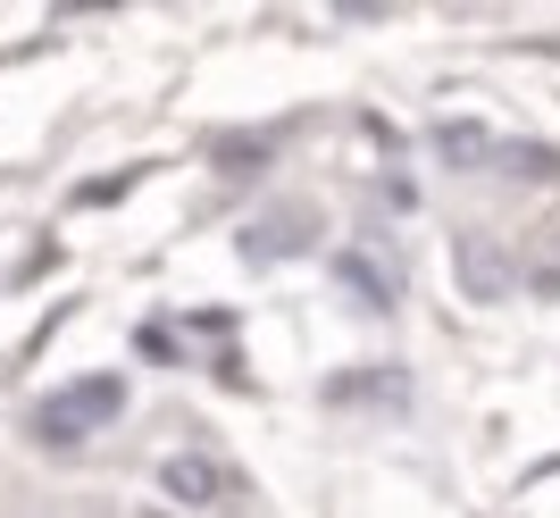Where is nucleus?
<instances>
[{
  "instance_id": "f257e3e1",
  "label": "nucleus",
  "mask_w": 560,
  "mask_h": 518,
  "mask_svg": "<svg viewBox=\"0 0 560 518\" xmlns=\"http://www.w3.org/2000/svg\"><path fill=\"white\" fill-rule=\"evenodd\" d=\"M117 401H126V393H117V377H84V385H68V393H50V401H43V435H50V444L93 435V426L109 419Z\"/></svg>"
},
{
  "instance_id": "f03ea898",
  "label": "nucleus",
  "mask_w": 560,
  "mask_h": 518,
  "mask_svg": "<svg viewBox=\"0 0 560 518\" xmlns=\"http://www.w3.org/2000/svg\"><path fill=\"white\" fill-rule=\"evenodd\" d=\"M160 485H167L176 502H185V510H201V502L234 494V476H226V469H210V460H167V469H160Z\"/></svg>"
}]
</instances>
